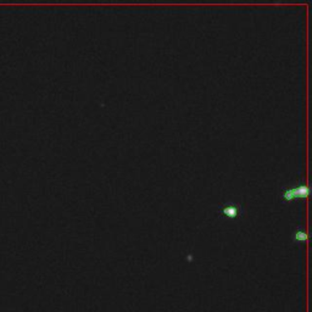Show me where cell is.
<instances>
[{
  "label": "cell",
  "mask_w": 312,
  "mask_h": 312,
  "mask_svg": "<svg viewBox=\"0 0 312 312\" xmlns=\"http://www.w3.org/2000/svg\"><path fill=\"white\" fill-rule=\"evenodd\" d=\"M294 239L296 241H300V243H305V241L307 240L306 232L302 228H297L296 231L294 232Z\"/></svg>",
  "instance_id": "cell-3"
},
{
  "label": "cell",
  "mask_w": 312,
  "mask_h": 312,
  "mask_svg": "<svg viewBox=\"0 0 312 312\" xmlns=\"http://www.w3.org/2000/svg\"><path fill=\"white\" fill-rule=\"evenodd\" d=\"M240 214V207L236 204H226L222 206L220 215L223 217H228V219H236L238 215Z\"/></svg>",
  "instance_id": "cell-2"
},
{
  "label": "cell",
  "mask_w": 312,
  "mask_h": 312,
  "mask_svg": "<svg viewBox=\"0 0 312 312\" xmlns=\"http://www.w3.org/2000/svg\"><path fill=\"white\" fill-rule=\"evenodd\" d=\"M307 193H309V189H307L306 185L301 184L299 185V187L288 188V189L283 193V199L292 200V199H295V198L306 197Z\"/></svg>",
  "instance_id": "cell-1"
}]
</instances>
